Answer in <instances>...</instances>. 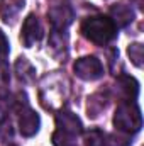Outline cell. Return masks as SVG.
I'll return each mask as SVG.
<instances>
[{
  "label": "cell",
  "instance_id": "cell-2",
  "mask_svg": "<svg viewBox=\"0 0 144 146\" xmlns=\"http://www.w3.org/2000/svg\"><path fill=\"white\" fill-rule=\"evenodd\" d=\"M81 34L88 41L104 46L117 36V26L107 15H92L81 22Z\"/></svg>",
  "mask_w": 144,
  "mask_h": 146
},
{
  "label": "cell",
  "instance_id": "cell-8",
  "mask_svg": "<svg viewBox=\"0 0 144 146\" xmlns=\"http://www.w3.org/2000/svg\"><path fill=\"white\" fill-rule=\"evenodd\" d=\"M42 39V27L41 22L34 14H29L22 24V31H20V41L24 42L26 48H32L36 42Z\"/></svg>",
  "mask_w": 144,
  "mask_h": 146
},
{
  "label": "cell",
  "instance_id": "cell-19",
  "mask_svg": "<svg viewBox=\"0 0 144 146\" xmlns=\"http://www.w3.org/2000/svg\"><path fill=\"white\" fill-rule=\"evenodd\" d=\"M10 51V44H9V39L5 36V33L0 29V56H7Z\"/></svg>",
  "mask_w": 144,
  "mask_h": 146
},
{
  "label": "cell",
  "instance_id": "cell-13",
  "mask_svg": "<svg viewBox=\"0 0 144 146\" xmlns=\"http://www.w3.org/2000/svg\"><path fill=\"white\" fill-rule=\"evenodd\" d=\"M105 107H107V97H104L102 94L92 95L88 99V115L90 117H97Z\"/></svg>",
  "mask_w": 144,
  "mask_h": 146
},
{
  "label": "cell",
  "instance_id": "cell-3",
  "mask_svg": "<svg viewBox=\"0 0 144 146\" xmlns=\"http://www.w3.org/2000/svg\"><path fill=\"white\" fill-rule=\"evenodd\" d=\"M68 88H66V80L65 76L58 75L54 72L53 75H46L41 82V100L44 107L48 109H56L59 107L65 99H66Z\"/></svg>",
  "mask_w": 144,
  "mask_h": 146
},
{
  "label": "cell",
  "instance_id": "cell-7",
  "mask_svg": "<svg viewBox=\"0 0 144 146\" xmlns=\"http://www.w3.org/2000/svg\"><path fill=\"white\" fill-rule=\"evenodd\" d=\"M73 9L66 3H59V5H54L49 9L48 12V19L53 26L54 31H66L68 26L73 22Z\"/></svg>",
  "mask_w": 144,
  "mask_h": 146
},
{
  "label": "cell",
  "instance_id": "cell-9",
  "mask_svg": "<svg viewBox=\"0 0 144 146\" xmlns=\"http://www.w3.org/2000/svg\"><path fill=\"white\" fill-rule=\"evenodd\" d=\"M117 94L122 99V102H134L139 95V82L134 76L120 75L117 78Z\"/></svg>",
  "mask_w": 144,
  "mask_h": 146
},
{
  "label": "cell",
  "instance_id": "cell-16",
  "mask_svg": "<svg viewBox=\"0 0 144 146\" xmlns=\"http://www.w3.org/2000/svg\"><path fill=\"white\" fill-rule=\"evenodd\" d=\"M127 53H129V58H131V61L137 66V68H141L143 66V44H139V42H134V44H131L129 48H127Z\"/></svg>",
  "mask_w": 144,
  "mask_h": 146
},
{
  "label": "cell",
  "instance_id": "cell-4",
  "mask_svg": "<svg viewBox=\"0 0 144 146\" xmlns=\"http://www.w3.org/2000/svg\"><path fill=\"white\" fill-rule=\"evenodd\" d=\"M114 126L126 134L139 133L143 127V115L139 106L136 102H120L114 114Z\"/></svg>",
  "mask_w": 144,
  "mask_h": 146
},
{
  "label": "cell",
  "instance_id": "cell-6",
  "mask_svg": "<svg viewBox=\"0 0 144 146\" xmlns=\"http://www.w3.org/2000/svg\"><path fill=\"white\" fill-rule=\"evenodd\" d=\"M17 110H19V121H17V122H19V131H20V134L26 136V138L34 136L37 131H39V126H41L39 114H37L36 110L31 109L29 104L19 107Z\"/></svg>",
  "mask_w": 144,
  "mask_h": 146
},
{
  "label": "cell",
  "instance_id": "cell-5",
  "mask_svg": "<svg viewBox=\"0 0 144 146\" xmlns=\"http://www.w3.org/2000/svg\"><path fill=\"white\" fill-rule=\"evenodd\" d=\"M73 70L76 73L78 78L85 80V82H95L98 78L104 76V65L98 58L95 56H83V58H78L75 61V66Z\"/></svg>",
  "mask_w": 144,
  "mask_h": 146
},
{
  "label": "cell",
  "instance_id": "cell-17",
  "mask_svg": "<svg viewBox=\"0 0 144 146\" xmlns=\"http://www.w3.org/2000/svg\"><path fill=\"white\" fill-rule=\"evenodd\" d=\"M14 107V100L7 94H0V124L9 117V112Z\"/></svg>",
  "mask_w": 144,
  "mask_h": 146
},
{
  "label": "cell",
  "instance_id": "cell-20",
  "mask_svg": "<svg viewBox=\"0 0 144 146\" xmlns=\"http://www.w3.org/2000/svg\"><path fill=\"white\" fill-rule=\"evenodd\" d=\"M10 146H14V145H10Z\"/></svg>",
  "mask_w": 144,
  "mask_h": 146
},
{
  "label": "cell",
  "instance_id": "cell-11",
  "mask_svg": "<svg viewBox=\"0 0 144 146\" xmlns=\"http://www.w3.org/2000/svg\"><path fill=\"white\" fill-rule=\"evenodd\" d=\"M22 7H24V0H3L0 5V15L3 19V22L14 24V21L17 19Z\"/></svg>",
  "mask_w": 144,
  "mask_h": 146
},
{
  "label": "cell",
  "instance_id": "cell-1",
  "mask_svg": "<svg viewBox=\"0 0 144 146\" xmlns=\"http://www.w3.org/2000/svg\"><path fill=\"white\" fill-rule=\"evenodd\" d=\"M83 133V124L76 114L61 110L56 114V131L53 133L54 146H76L78 136Z\"/></svg>",
  "mask_w": 144,
  "mask_h": 146
},
{
  "label": "cell",
  "instance_id": "cell-12",
  "mask_svg": "<svg viewBox=\"0 0 144 146\" xmlns=\"http://www.w3.org/2000/svg\"><path fill=\"white\" fill-rule=\"evenodd\" d=\"M15 73H17V78H19L20 82H24V83L32 82L34 76H36L34 66H32V65L29 63V60L24 58V56H20V58L15 61Z\"/></svg>",
  "mask_w": 144,
  "mask_h": 146
},
{
  "label": "cell",
  "instance_id": "cell-18",
  "mask_svg": "<svg viewBox=\"0 0 144 146\" xmlns=\"http://www.w3.org/2000/svg\"><path fill=\"white\" fill-rule=\"evenodd\" d=\"M10 82V68L5 60H0V88L7 87Z\"/></svg>",
  "mask_w": 144,
  "mask_h": 146
},
{
  "label": "cell",
  "instance_id": "cell-14",
  "mask_svg": "<svg viewBox=\"0 0 144 146\" xmlns=\"http://www.w3.org/2000/svg\"><path fill=\"white\" fill-rule=\"evenodd\" d=\"M85 146H105V133L102 129H90L85 133Z\"/></svg>",
  "mask_w": 144,
  "mask_h": 146
},
{
  "label": "cell",
  "instance_id": "cell-15",
  "mask_svg": "<svg viewBox=\"0 0 144 146\" xmlns=\"http://www.w3.org/2000/svg\"><path fill=\"white\" fill-rule=\"evenodd\" d=\"M131 138L129 134L119 131V133H112L108 136V141H105V146H131Z\"/></svg>",
  "mask_w": 144,
  "mask_h": 146
},
{
  "label": "cell",
  "instance_id": "cell-10",
  "mask_svg": "<svg viewBox=\"0 0 144 146\" xmlns=\"http://www.w3.org/2000/svg\"><path fill=\"white\" fill-rule=\"evenodd\" d=\"M110 19L114 21V24L117 27H126L129 26L132 21H134V10L131 5H126V3H117L112 7L110 10Z\"/></svg>",
  "mask_w": 144,
  "mask_h": 146
}]
</instances>
